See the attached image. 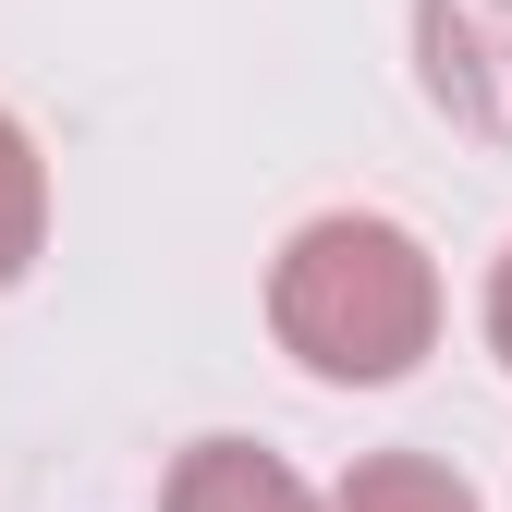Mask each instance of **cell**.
<instances>
[{
    "instance_id": "obj_1",
    "label": "cell",
    "mask_w": 512,
    "mask_h": 512,
    "mask_svg": "<svg viewBox=\"0 0 512 512\" xmlns=\"http://www.w3.org/2000/svg\"><path fill=\"white\" fill-rule=\"evenodd\" d=\"M269 330L330 391H391L439 342V256L378 208H330L269 256Z\"/></svg>"
},
{
    "instance_id": "obj_2",
    "label": "cell",
    "mask_w": 512,
    "mask_h": 512,
    "mask_svg": "<svg viewBox=\"0 0 512 512\" xmlns=\"http://www.w3.org/2000/svg\"><path fill=\"white\" fill-rule=\"evenodd\" d=\"M415 74L464 135L512 147V0H415Z\"/></svg>"
},
{
    "instance_id": "obj_3",
    "label": "cell",
    "mask_w": 512,
    "mask_h": 512,
    "mask_svg": "<svg viewBox=\"0 0 512 512\" xmlns=\"http://www.w3.org/2000/svg\"><path fill=\"white\" fill-rule=\"evenodd\" d=\"M159 512H317V488L281 452H256V439H196V452L171 464Z\"/></svg>"
},
{
    "instance_id": "obj_4",
    "label": "cell",
    "mask_w": 512,
    "mask_h": 512,
    "mask_svg": "<svg viewBox=\"0 0 512 512\" xmlns=\"http://www.w3.org/2000/svg\"><path fill=\"white\" fill-rule=\"evenodd\" d=\"M37 244H49V159L13 110H0V293H13L37 269Z\"/></svg>"
},
{
    "instance_id": "obj_5",
    "label": "cell",
    "mask_w": 512,
    "mask_h": 512,
    "mask_svg": "<svg viewBox=\"0 0 512 512\" xmlns=\"http://www.w3.org/2000/svg\"><path fill=\"white\" fill-rule=\"evenodd\" d=\"M330 512H476V488H464L452 464H427V452H366V464L330 488Z\"/></svg>"
},
{
    "instance_id": "obj_6",
    "label": "cell",
    "mask_w": 512,
    "mask_h": 512,
    "mask_svg": "<svg viewBox=\"0 0 512 512\" xmlns=\"http://www.w3.org/2000/svg\"><path fill=\"white\" fill-rule=\"evenodd\" d=\"M488 342H500V366H512V256L488 269Z\"/></svg>"
}]
</instances>
